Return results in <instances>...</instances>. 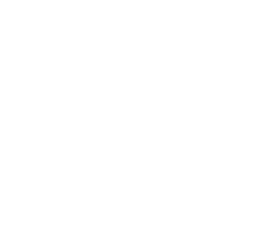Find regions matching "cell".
<instances>
[]
</instances>
